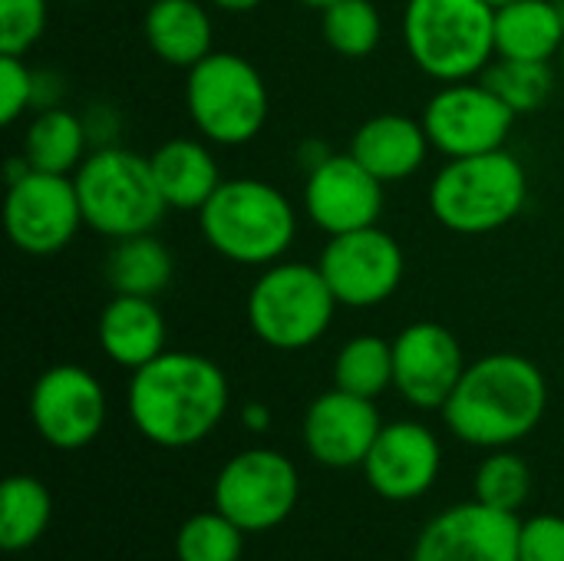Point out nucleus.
<instances>
[{
	"label": "nucleus",
	"instance_id": "1",
	"mask_svg": "<svg viewBox=\"0 0 564 561\" xmlns=\"http://www.w3.org/2000/svg\"><path fill=\"white\" fill-rule=\"evenodd\" d=\"M228 413L225 370L192 350H165L132 370L129 417L135 430L165 450L202 443Z\"/></svg>",
	"mask_w": 564,
	"mask_h": 561
},
{
	"label": "nucleus",
	"instance_id": "2",
	"mask_svg": "<svg viewBox=\"0 0 564 561\" xmlns=\"http://www.w3.org/2000/svg\"><path fill=\"white\" fill-rule=\"evenodd\" d=\"M545 407L549 384L529 357L489 354L466 367L443 417L463 443L506 450L539 427Z\"/></svg>",
	"mask_w": 564,
	"mask_h": 561
},
{
	"label": "nucleus",
	"instance_id": "3",
	"mask_svg": "<svg viewBox=\"0 0 564 561\" xmlns=\"http://www.w3.org/2000/svg\"><path fill=\"white\" fill-rule=\"evenodd\" d=\"M202 238L228 261L268 268L297 235L291 198L264 179H225L198 212Z\"/></svg>",
	"mask_w": 564,
	"mask_h": 561
},
{
	"label": "nucleus",
	"instance_id": "4",
	"mask_svg": "<svg viewBox=\"0 0 564 561\" xmlns=\"http://www.w3.org/2000/svg\"><path fill=\"white\" fill-rule=\"evenodd\" d=\"M529 198L525 165L509 152L449 159L430 185L433 218L456 235H489L506 228Z\"/></svg>",
	"mask_w": 564,
	"mask_h": 561
},
{
	"label": "nucleus",
	"instance_id": "5",
	"mask_svg": "<svg viewBox=\"0 0 564 561\" xmlns=\"http://www.w3.org/2000/svg\"><path fill=\"white\" fill-rule=\"evenodd\" d=\"M403 43L426 76L440 83L476 79L496 60V7L486 0H410Z\"/></svg>",
	"mask_w": 564,
	"mask_h": 561
},
{
	"label": "nucleus",
	"instance_id": "6",
	"mask_svg": "<svg viewBox=\"0 0 564 561\" xmlns=\"http://www.w3.org/2000/svg\"><path fill=\"white\" fill-rule=\"evenodd\" d=\"M83 222L102 238H129L155 231L169 205L155 182L149 155L102 145L73 172Z\"/></svg>",
	"mask_w": 564,
	"mask_h": 561
},
{
	"label": "nucleus",
	"instance_id": "7",
	"mask_svg": "<svg viewBox=\"0 0 564 561\" xmlns=\"http://www.w3.org/2000/svg\"><path fill=\"white\" fill-rule=\"evenodd\" d=\"M337 298L317 265L274 261L248 291V324L274 350H304L317 344L337 311Z\"/></svg>",
	"mask_w": 564,
	"mask_h": 561
},
{
	"label": "nucleus",
	"instance_id": "8",
	"mask_svg": "<svg viewBox=\"0 0 564 561\" xmlns=\"http://www.w3.org/2000/svg\"><path fill=\"white\" fill-rule=\"evenodd\" d=\"M185 106L208 142L245 145L268 122V86L245 56L212 50L188 69Z\"/></svg>",
	"mask_w": 564,
	"mask_h": 561
},
{
	"label": "nucleus",
	"instance_id": "9",
	"mask_svg": "<svg viewBox=\"0 0 564 561\" xmlns=\"http://www.w3.org/2000/svg\"><path fill=\"white\" fill-rule=\"evenodd\" d=\"M301 479L278 450H245L231 456L215 479V509L241 532H268L297 506Z\"/></svg>",
	"mask_w": 564,
	"mask_h": 561
},
{
	"label": "nucleus",
	"instance_id": "10",
	"mask_svg": "<svg viewBox=\"0 0 564 561\" xmlns=\"http://www.w3.org/2000/svg\"><path fill=\"white\" fill-rule=\"evenodd\" d=\"M3 225L13 248L46 258L63 251L83 222L79 195L73 175L26 169L23 175L10 179L3 198Z\"/></svg>",
	"mask_w": 564,
	"mask_h": 561
},
{
	"label": "nucleus",
	"instance_id": "11",
	"mask_svg": "<svg viewBox=\"0 0 564 561\" xmlns=\"http://www.w3.org/2000/svg\"><path fill=\"white\" fill-rule=\"evenodd\" d=\"M516 126V112L479 79L443 83L440 93L423 109V129L430 145L446 159L479 155L506 149V139Z\"/></svg>",
	"mask_w": 564,
	"mask_h": 561
},
{
	"label": "nucleus",
	"instance_id": "12",
	"mask_svg": "<svg viewBox=\"0 0 564 561\" xmlns=\"http://www.w3.org/2000/svg\"><path fill=\"white\" fill-rule=\"evenodd\" d=\"M337 304L344 308H377L390 301L403 281L406 258L390 231L380 225L330 235L317 261Z\"/></svg>",
	"mask_w": 564,
	"mask_h": 561
},
{
	"label": "nucleus",
	"instance_id": "13",
	"mask_svg": "<svg viewBox=\"0 0 564 561\" xmlns=\"http://www.w3.org/2000/svg\"><path fill=\"white\" fill-rule=\"evenodd\" d=\"M30 417L36 433L56 450H83L106 427L102 384L76 364L43 370L30 393Z\"/></svg>",
	"mask_w": 564,
	"mask_h": 561
},
{
	"label": "nucleus",
	"instance_id": "14",
	"mask_svg": "<svg viewBox=\"0 0 564 561\" xmlns=\"http://www.w3.org/2000/svg\"><path fill=\"white\" fill-rule=\"evenodd\" d=\"M522 522L516 513L486 503H463L440 513L416 539L413 561H519Z\"/></svg>",
	"mask_w": 564,
	"mask_h": 561
},
{
	"label": "nucleus",
	"instance_id": "15",
	"mask_svg": "<svg viewBox=\"0 0 564 561\" xmlns=\"http://www.w3.org/2000/svg\"><path fill=\"white\" fill-rule=\"evenodd\" d=\"M463 374V347L449 327L416 321L393 337V387L416 410H443Z\"/></svg>",
	"mask_w": 564,
	"mask_h": 561
},
{
	"label": "nucleus",
	"instance_id": "16",
	"mask_svg": "<svg viewBox=\"0 0 564 561\" xmlns=\"http://www.w3.org/2000/svg\"><path fill=\"white\" fill-rule=\"evenodd\" d=\"M304 212L327 235L370 228L383 215V182L350 152H334L307 172Z\"/></svg>",
	"mask_w": 564,
	"mask_h": 561
},
{
	"label": "nucleus",
	"instance_id": "17",
	"mask_svg": "<svg viewBox=\"0 0 564 561\" xmlns=\"http://www.w3.org/2000/svg\"><path fill=\"white\" fill-rule=\"evenodd\" d=\"M383 423L373 400L340 387L321 393L304 417V446L327 470L364 466Z\"/></svg>",
	"mask_w": 564,
	"mask_h": 561
},
{
	"label": "nucleus",
	"instance_id": "18",
	"mask_svg": "<svg viewBox=\"0 0 564 561\" xmlns=\"http://www.w3.org/2000/svg\"><path fill=\"white\" fill-rule=\"evenodd\" d=\"M440 440L413 420L387 423L364 460L367 483L390 503H410L430 493L440 476Z\"/></svg>",
	"mask_w": 564,
	"mask_h": 561
},
{
	"label": "nucleus",
	"instance_id": "19",
	"mask_svg": "<svg viewBox=\"0 0 564 561\" xmlns=\"http://www.w3.org/2000/svg\"><path fill=\"white\" fill-rule=\"evenodd\" d=\"M426 152H430V136L423 122L400 112L370 116L350 139V155L367 172H373L383 185L416 175L426 162Z\"/></svg>",
	"mask_w": 564,
	"mask_h": 561
},
{
	"label": "nucleus",
	"instance_id": "20",
	"mask_svg": "<svg viewBox=\"0 0 564 561\" xmlns=\"http://www.w3.org/2000/svg\"><path fill=\"white\" fill-rule=\"evenodd\" d=\"M96 337L112 364L139 370L165 354V317L155 298L112 294V301L99 314Z\"/></svg>",
	"mask_w": 564,
	"mask_h": 561
},
{
	"label": "nucleus",
	"instance_id": "21",
	"mask_svg": "<svg viewBox=\"0 0 564 561\" xmlns=\"http://www.w3.org/2000/svg\"><path fill=\"white\" fill-rule=\"evenodd\" d=\"M149 50L178 69H192L212 53V13L202 0H152L142 17Z\"/></svg>",
	"mask_w": 564,
	"mask_h": 561
},
{
	"label": "nucleus",
	"instance_id": "22",
	"mask_svg": "<svg viewBox=\"0 0 564 561\" xmlns=\"http://www.w3.org/2000/svg\"><path fill=\"white\" fill-rule=\"evenodd\" d=\"M149 162L169 208L202 212V205L225 182L212 149L198 139H169L149 155Z\"/></svg>",
	"mask_w": 564,
	"mask_h": 561
},
{
	"label": "nucleus",
	"instance_id": "23",
	"mask_svg": "<svg viewBox=\"0 0 564 561\" xmlns=\"http://www.w3.org/2000/svg\"><path fill=\"white\" fill-rule=\"evenodd\" d=\"M564 40V10L555 0H512L496 10V56L552 63Z\"/></svg>",
	"mask_w": 564,
	"mask_h": 561
},
{
	"label": "nucleus",
	"instance_id": "24",
	"mask_svg": "<svg viewBox=\"0 0 564 561\" xmlns=\"http://www.w3.org/2000/svg\"><path fill=\"white\" fill-rule=\"evenodd\" d=\"M172 271V251L152 231L116 238L102 261V278L112 288V294L159 298L169 288Z\"/></svg>",
	"mask_w": 564,
	"mask_h": 561
},
{
	"label": "nucleus",
	"instance_id": "25",
	"mask_svg": "<svg viewBox=\"0 0 564 561\" xmlns=\"http://www.w3.org/2000/svg\"><path fill=\"white\" fill-rule=\"evenodd\" d=\"M86 139H89V129L76 112L63 106H43L26 126L23 159L30 162V169L73 175L89 155Z\"/></svg>",
	"mask_w": 564,
	"mask_h": 561
},
{
	"label": "nucleus",
	"instance_id": "26",
	"mask_svg": "<svg viewBox=\"0 0 564 561\" xmlns=\"http://www.w3.org/2000/svg\"><path fill=\"white\" fill-rule=\"evenodd\" d=\"M53 499L33 476H10L0 486V546L3 552L30 549L50 526Z\"/></svg>",
	"mask_w": 564,
	"mask_h": 561
},
{
	"label": "nucleus",
	"instance_id": "27",
	"mask_svg": "<svg viewBox=\"0 0 564 561\" xmlns=\"http://www.w3.org/2000/svg\"><path fill=\"white\" fill-rule=\"evenodd\" d=\"M334 387L377 400L387 387H393V341L377 334L350 337L334 360Z\"/></svg>",
	"mask_w": 564,
	"mask_h": 561
},
{
	"label": "nucleus",
	"instance_id": "28",
	"mask_svg": "<svg viewBox=\"0 0 564 561\" xmlns=\"http://www.w3.org/2000/svg\"><path fill=\"white\" fill-rule=\"evenodd\" d=\"M321 30L334 53L364 60L383 40V17L370 0H334L321 10Z\"/></svg>",
	"mask_w": 564,
	"mask_h": 561
},
{
	"label": "nucleus",
	"instance_id": "29",
	"mask_svg": "<svg viewBox=\"0 0 564 561\" xmlns=\"http://www.w3.org/2000/svg\"><path fill=\"white\" fill-rule=\"evenodd\" d=\"M482 83L516 112H535L545 106V99L552 96L555 76L549 63H532V60H506L496 56V63H489L482 69Z\"/></svg>",
	"mask_w": 564,
	"mask_h": 561
},
{
	"label": "nucleus",
	"instance_id": "30",
	"mask_svg": "<svg viewBox=\"0 0 564 561\" xmlns=\"http://www.w3.org/2000/svg\"><path fill=\"white\" fill-rule=\"evenodd\" d=\"M245 549V532L215 513H195L185 519V526L175 536V555L178 561H238Z\"/></svg>",
	"mask_w": 564,
	"mask_h": 561
},
{
	"label": "nucleus",
	"instance_id": "31",
	"mask_svg": "<svg viewBox=\"0 0 564 561\" xmlns=\"http://www.w3.org/2000/svg\"><path fill=\"white\" fill-rule=\"evenodd\" d=\"M529 463L509 450H496L492 456H486V463L476 473V499L502 513H519L529 499Z\"/></svg>",
	"mask_w": 564,
	"mask_h": 561
},
{
	"label": "nucleus",
	"instance_id": "32",
	"mask_svg": "<svg viewBox=\"0 0 564 561\" xmlns=\"http://www.w3.org/2000/svg\"><path fill=\"white\" fill-rule=\"evenodd\" d=\"M50 0H0V53L26 56L46 30Z\"/></svg>",
	"mask_w": 564,
	"mask_h": 561
},
{
	"label": "nucleus",
	"instance_id": "33",
	"mask_svg": "<svg viewBox=\"0 0 564 561\" xmlns=\"http://www.w3.org/2000/svg\"><path fill=\"white\" fill-rule=\"evenodd\" d=\"M30 106H36V73L23 56L0 53V122L13 126Z\"/></svg>",
	"mask_w": 564,
	"mask_h": 561
},
{
	"label": "nucleus",
	"instance_id": "34",
	"mask_svg": "<svg viewBox=\"0 0 564 561\" xmlns=\"http://www.w3.org/2000/svg\"><path fill=\"white\" fill-rule=\"evenodd\" d=\"M519 561H564L562 516H535L522 522Z\"/></svg>",
	"mask_w": 564,
	"mask_h": 561
},
{
	"label": "nucleus",
	"instance_id": "35",
	"mask_svg": "<svg viewBox=\"0 0 564 561\" xmlns=\"http://www.w3.org/2000/svg\"><path fill=\"white\" fill-rule=\"evenodd\" d=\"M241 420H245V427H248L251 433H264V430L271 427V410H268L264 403H245Z\"/></svg>",
	"mask_w": 564,
	"mask_h": 561
},
{
	"label": "nucleus",
	"instance_id": "36",
	"mask_svg": "<svg viewBox=\"0 0 564 561\" xmlns=\"http://www.w3.org/2000/svg\"><path fill=\"white\" fill-rule=\"evenodd\" d=\"M327 155H334V152H330L324 142H314V139H311V142H304V145H301V162H304V172L317 169V165H321Z\"/></svg>",
	"mask_w": 564,
	"mask_h": 561
},
{
	"label": "nucleus",
	"instance_id": "37",
	"mask_svg": "<svg viewBox=\"0 0 564 561\" xmlns=\"http://www.w3.org/2000/svg\"><path fill=\"white\" fill-rule=\"evenodd\" d=\"M212 7H218V10H225V13H251V10H258L264 0H208Z\"/></svg>",
	"mask_w": 564,
	"mask_h": 561
},
{
	"label": "nucleus",
	"instance_id": "38",
	"mask_svg": "<svg viewBox=\"0 0 564 561\" xmlns=\"http://www.w3.org/2000/svg\"><path fill=\"white\" fill-rule=\"evenodd\" d=\"M304 7H314V10H324V7H330L334 0H301Z\"/></svg>",
	"mask_w": 564,
	"mask_h": 561
},
{
	"label": "nucleus",
	"instance_id": "39",
	"mask_svg": "<svg viewBox=\"0 0 564 561\" xmlns=\"http://www.w3.org/2000/svg\"><path fill=\"white\" fill-rule=\"evenodd\" d=\"M486 3H489V7H496V10H499V7H506V3H512V0H486Z\"/></svg>",
	"mask_w": 564,
	"mask_h": 561
},
{
	"label": "nucleus",
	"instance_id": "40",
	"mask_svg": "<svg viewBox=\"0 0 564 561\" xmlns=\"http://www.w3.org/2000/svg\"><path fill=\"white\" fill-rule=\"evenodd\" d=\"M558 66H562V76H564V40H562V50H558Z\"/></svg>",
	"mask_w": 564,
	"mask_h": 561
},
{
	"label": "nucleus",
	"instance_id": "41",
	"mask_svg": "<svg viewBox=\"0 0 564 561\" xmlns=\"http://www.w3.org/2000/svg\"><path fill=\"white\" fill-rule=\"evenodd\" d=\"M73 3H86V0H73Z\"/></svg>",
	"mask_w": 564,
	"mask_h": 561
}]
</instances>
